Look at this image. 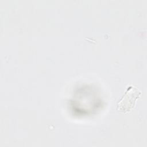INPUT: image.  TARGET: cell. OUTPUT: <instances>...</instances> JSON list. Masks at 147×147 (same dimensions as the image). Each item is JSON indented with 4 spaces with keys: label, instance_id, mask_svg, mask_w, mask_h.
<instances>
[{
    "label": "cell",
    "instance_id": "obj_1",
    "mask_svg": "<svg viewBox=\"0 0 147 147\" xmlns=\"http://www.w3.org/2000/svg\"><path fill=\"white\" fill-rule=\"evenodd\" d=\"M141 95V91L137 87L129 86L118 103V110L122 113H127L131 111Z\"/></svg>",
    "mask_w": 147,
    "mask_h": 147
}]
</instances>
